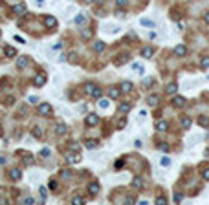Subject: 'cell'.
<instances>
[{"instance_id": "obj_1", "label": "cell", "mask_w": 209, "mask_h": 205, "mask_svg": "<svg viewBox=\"0 0 209 205\" xmlns=\"http://www.w3.org/2000/svg\"><path fill=\"white\" fill-rule=\"evenodd\" d=\"M51 112H53V108L48 104V103H42V104H39V114L40 115H44V117H50L51 115Z\"/></svg>"}, {"instance_id": "obj_2", "label": "cell", "mask_w": 209, "mask_h": 205, "mask_svg": "<svg viewBox=\"0 0 209 205\" xmlns=\"http://www.w3.org/2000/svg\"><path fill=\"white\" fill-rule=\"evenodd\" d=\"M97 121H99V117H97L95 114H88V115H86V119H84L86 126H94V125H97Z\"/></svg>"}, {"instance_id": "obj_3", "label": "cell", "mask_w": 209, "mask_h": 205, "mask_svg": "<svg viewBox=\"0 0 209 205\" xmlns=\"http://www.w3.org/2000/svg\"><path fill=\"white\" fill-rule=\"evenodd\" d=\"M33 84H35V86H42V84H46V75H44V73L35 75V79H33Z\"/></svg>"}, {"instance_id": "obj_4", "label": "cell", "mask_w": 209, "mask_h": 205, "mask_svg": "<svg viewBox=\"0 0 209 205\" xmlns=\"http://www.w3.org/2000/svg\"><path fill=\"white\" fill-rule=\"evenodd\" d=\"M44 24H46V28H55L57 26V18L55 17H44Z\"/></svg>"}, {"instance_id": "obj_5", "label": "cell", "mask_w": 209, "mask_h": 205, "mask_svg": "<svg viewBox=\"0 0 209 205\" xmlns=\"http://www.w3.org/2000/svg\"><path fill=\"white\" fill-rule=\"evenodd\" d=\"M185 53H187V48H185L183 44H180V46L174 48V55H176V57H183Z\"/></svg>"}, {"instance_id": "obj_6", "label": "cell", "mask_w": 209, "mask_h": 205, "mask_svg": "<svg viewBox=\"0 0 209 205\" xmlns=\"http://www.w3.org/2000/svg\"><path fill=\"white\" fill-rule=\"evenodd\" d=\"M172 104L176 106V108H180V106H183V104H185V99H183V97H180V95H176L174 99H172Z\"/></svg>"}, {"instance_id": "obj_7", "label": "cell", "mask_w": 209, "mask_h": 205, "mask_svg": "<svg viewBox=\"0 0 209 205\" xmlns=\"http://www.w3.org/2000/svg\"><path fill=\"white\" fill-rule=\"evenodd\" d=\"M198 125L204 126V128H207L209 126V117L207 115H200V117H198Z\"/></svg>"}, {"instance_id": "obj_8", "label": "cell", "mask_w": 209, "mask_h": 205, "mask_svg": "<svg viewBox=\"0 0 209 205\" xmlns=\"http://www.w3.org/2000/svg\"><path fill=\"white\" fill-rule=\"evenodd\" d=\"M88 192H90L92 194V196H94V194H97L99 192V183H90V185H88Z\"/></svg>"}, {"instance_id": "obj_9", "label": "cell", "mask_w": 209, "mask_h": 205, "mask_svg": "<svg viewBox=\"0 0 209 205\" xmlns=\"http://www.w3.org/2000/svg\"><path fill=\"white\" fill-rule=\"evenodd\" d=\"M24 11H26V6H24V4H17V6H13V13L22 15Z\"/></svg>"}, {"instance_id": "obj_10", "label": "cell", "mask_w": 209, "mask_h": 205, "mask_svg": "<svg viewBox=\"0 0 209 205\" xmlns=\"http://www.w3.org/2000/svg\"><path fill=\"white\" fill-rule=\"evenodd\" d=\"M119 93H121V90H119V88H110V90H108L110 99H117V97H119Z\"/></svg>"}, {"instance_id": "obj_11", "label": "cell", "mask_w": 209, "mask_h": 205, "mask_svg": "<svg viewBox=\"0 0 209 205\" xmlns=\"http://www.w3.org/2000/svg\"><path fill=\"white\" fill-rule=\"evenodd\" d=\"M141 55L147 57V59H150V57L154 55V50H152V48H143V50H141Z\"/></svg>"}, {"instance_id": "obj_12", "label": "cell", "mask_w": 209, "mask_h": 205, "mask_svg": "<svg viewBox=\"0 0 209 205\" xmlns=\"http://www.w3.org/2000/svg\"><path fill=\"white\" fill-rule=\"evenodd\" d=\"M9 176H11V179H15V181H17V179H20V176H22V172H20L18 169H13V170H11V172H9Z\"/></svg>"}, {"instance_id": "obj_13", "label": "cell", "mask_w": 209, "mask_h": 205, "mask_svg": "<svg viewBox=\"0 0 209 205\" xmlns=\"http://www.w3.org/2000/svg\"><path fill=\"white\" fill-rule=\"evenodd\" d=\"M167 128H169V125L165 123V121H160V123L156 125V130H158V132H167Z\"/></svg>"}, {"instance_id": "obj_14", "label": "cell", "mask_w": 209, "mask_h": 205, "mask_svg": "<svg viewBox=\"0 0 209 205\" xmlns=\"http://www.w3.org/2000/svg\"><path fill=\"white\" fill-rule=\"evenodd\" d=\"M132 185H134L136 189H143V185H145V183H143V179H141L139 176H136V178H134V181H132Z\"/></svg>"}, {"instance_id": "obj_15", "label": "cell", "mask_w": 209, "mask_h": 205, "mask_svg": "<svg viewBox=\"0 0 209 205\" xmlns=\"http://www.w3.org/2000/svg\"><path fill=\"white\" fill-rule=\"evenodd\" d=\"M4 53H6L7 57H15V55H17L15 48H11V46H6V48H4Z\"/></svg>"}, {"instance_id": "obj_16", "label": "cell", "mask_w": 209, "mask_h": 205, "mask_svg": "<svg viewBox=\"0 0 209 205\" xmlns=\"http://www.w3.org/2000/svg\"><path fill=\"white\" fill-rule=\"evenodd\" d=\"M130 108H132V104H128V103H123V104H119V112H121V114H125V112H130Z\"/></svg>"}, {"instance_id": "obj_17", "label": "cell", "mask_w": 209, "mask_h": 205, "mask_svg": "<svg viewBox=\"0 0 209 205\" xmlns=\"http://www.w3.org/2000/svg\"><path fill=\"white\" fill-rule=\"evenodd\" d=\"M139 24L141 26H147V28H154V22H152V20H149V18H141Z\"/></svg>"}, {"instance_id": "obj_18", "label": "cell", "mask_w": 209, "mask_h": 205, "mask_svg": "<svg viewBox=\"0 0 209 205\" xmlns=\"http://www.w3.org/2000/svg\"><path fill=\"white\" fill-rule=\"evenodd\" d=\"M132 90V82H123V84H121V92H130Z\"/></svg>"}, {"instance_id": "obj_19", "label": "cell", "mask_w": 209, "mask_h": 205, "mask_svg": "<svg viewBox=\"0 0 209 205\" xmlns=\"http://www.w3.org/2000/svg\"><path fill=\"white\" fill-rule=\"evenodd\" d=\"M84 145H86L88 148H95V147H97L99 143L95 141V139H86V143H84Z\"/></svg>"}, {"instance_id": "obj_20", "label": "cell", "mask_w": 209, "mask_h": 205, "mask_svg": "<svg viewBox=\"0 0 209 205\" xmlns=\"http://www.w3.org/2000/svg\"><path fill=\"white\" fill-rule=\"evenodd\" d=\"M165 92H167L169 95H171V93H176V84H174V82H171L167 88H165Z\"/></svg>"}, {"instance_id": "obj_21", "label": "cell", "mask_w": 209, "mask_h": 205, "mask_svg": "<svg viewBox=\"0 0 209 205\" xmlns=\"http://www.w3.org/2000/svg\"><path fill=\"white\" fill-rule=\"evenodd\" d=\"M158 101H160V97H158V95H150V97H149V104H152V106H156V104H158Z\"/></svg>"}, {"instance_id": "obj_22", "label": "cell", "mask_w": 209, "mask_h": 205, "mask_svg": "<svg viewBox=\"0 0 209 205\" xmlns=\"http://www.w3.org/2000/svg\"><path fill=\"white\" fill-rule=\"evenodd\" d=\"M26 64H28V59H26V57H20V59L17 61V66H18V68H24Z\"/></svg>"}, {"instance_id": "obj_23", "label": "cell", "mask_w": 209, "mask_h": 205, "mask_svg": "<svg viewBox=\"0 0 209 205\" xmlns=\"http://www.w3.org/2000/svg\"><path fill=\"white\" fill-rule=\"evenodd\" d=\"M92 95L95 97V99H99V97L103 95V90H101V88H94V90H92Z\"/></svg>"}, {"instance_id": "obj_24", "label": "cell", "mask_w": 209, "mask_h": 205, "mask_svg": "<svg viewBox=\"0 0 209 205\" xmlns=\"http://www.w3.org/2000/svg\"><path fill=\"white\" fill-rule=\"evenodd\" d=\"M72 203H73V205H83V203H84V200H83L81 196H73V200H72Z\"/></svg>"}, {"instance_id": "obj_25", "label": "cell", "mask_w": 209, "mask_h": 205, "mask_svg": "<svg viewBox=\"0 0 209 205\" xmlns=\"http://www.w3.org/2000/svg\"><path fill=\"white\" fill-rule=\"evenodd\" d=\"M68 161L70 163H77V161H79V156L77 154H68Z\"/></svg>"}, {"instance_id": "obj_26", "label": "cell", "mask_w": 209, "mask_h": 205, "mask_svg": "<svg viewBox=\"0 0 209 205\" xmlns=\"http://www.w3.org/2000/svg\"><path fill=\"white\" fill-rule=\"evenodd\" d=\"M94 88H95V86H94L92 82H86V84H84V92H86V93H92Z\"/></svg>"}, {"instance_id": "obj_27", "label": "cell", "mask_w": 209, "mask_h": 205, "mask_svg": "<svg viewBox=\"0 0 209 205\" xmlns=\"http://www.w3.org/2000/svg\"><path fill=\"white\" fill-rule=\"evenodd\" d=\"M94 50H95V51H103V50H105V44H103V42H95V44H94Z\"/></svg>"}, {"instance_id": "obj_28", "label": "cell", "mask_w": 209, "mask_h": 205, "mask_svg": "<svg viewBox=\"0 0 209 205\" xmlns=\"http://www.w3.org/2000/svg\"><path fill=\"white\" fill-rule=\"evenodd\" d=\"M182 126L183 128H189L191 126V119H189V117H183V119H182Z\"/></svg>"}, {"instance_id": "obj_29", "label": "cell", "mask_w": 209, "mask_h": 205, "mask_svg": "<svg viewBox=\"0 0 209 205\" xmlns=\"http://www.w3.org/2000/svg\"><path fill=\"white\" fill-rule=\"evenodd\" d=\"M200 66H202V68H209V57H204V59L200 61Z\"/></svg>"}, {"instance_id": "obj_30", "label": "cell", "mask_w": 209, "mask_h": 205, "mask_svg": "<svg viewBox=\"0 0 209 205\" xmlns=\"http://www.w3.org/2000/svg\"><path fill=\"white\" fill-rule=\"evenodd\" d=\"M125 125H127V117H121V119H119V123H117V128L121 130V128H125Z\"/></svg>"}, {"instance_id": "obj_31", "label": "cell", "mask_w": 209, "mask_h": 205, "mask_svg": "<svg viewBox=\"0 0 209 205\" xmlns=\"http://www.w3.org/2000/svg\"><path fill=\"white\" fill-rule=\"evenodd\" d=\"M33 136H35V137H42V130H40L39 126H35V128H33Z\"/></svg>"}, {"instance_id": "obj_32", "label": "cell", "mask_w": 209, "mask_h": 205, "mask_svg": "<svg viewBox=\"0 0 209 205\" xmlns=\"http://www.w3.org/2000/svg\"><path fill=\"white\" fill-rule=\"evenodd\" d=\"M64 132H66V126H64L62 123H59V125H57V134H64Z\"/></svg>"}, {"instance_id": "obj_33", "label": "cell", "mask_w": 209, "mask_h": 205, "mask_svg": "<svg viewBox=\"0 0 209 205\" xmlns=\"http://www.w3.org/2000/svg\"><path fill=\"white\" fill-rule=\"evenodd\" d=\"M156 203L158 205H165V203H167V200H165V196H158L156 198Z\"/></svg>"}, {"instance_id": "obj_34", "label": "cell", "mask_w": 209, "mask_h": 205, "mask_svg": "<svg viewBox=\"0 0 209 205\" xmlns=\"http://www.w3.org/2000/svg\"><path fill=\"white\" fill-rule=\"evenodd\" d=\"M83 37H84V39H90V37H92V29H84V31H83Z\"/></svg>"}, {"instance_id": "obj_35", "label": "cell", "mask_w": 209, "mask_h": 205, "mask_svg": "<svg viewBox=\"0 0 209 205\" xmlns=\"http://www.w3.org/2000/svg\"><path fill=\"white\" fill-rule=\"evenodd\" d=\"M161 165H163V167H169V165H171V159H169V158H161Z\"/></svg>"}, {"instance_id": "obj_36", "label": "cell", "mask_w": 209, "mask_h": 205, "mask_svg": "<svg viewBox=\"0 0 209 205\" xmlns=\"http://www.w3.org/2000/svg\"><path fill=\"white\" fill-rule=\"evenodd\" d=\"M154 82V79H147L145 82H143V88H150V84Z\"/></svg>"}, {"instance_id": "obj_37", "label": "cell", "mask_w": 209, "mask_h": 205, "mask_svg": "<svg viewBox=\"0 0 209 205\" xmlns=\"http://www.w3.org/2000/svg\"><path fill=\"white\" fill-rule=\"evenodd\" d=\"M99 106H101V108H108V101L106 99H101V101H99Z\"/></svg>"}, {"instance_id": "obj_38", "label": "cell", "mask_w": 209, "mask_h": 205, "mask_svg": "<svg viewBox=\"0 0 209 205\" xmlns=\"http://www.w3.org/2000/svg\"><path fill=\"white\" fill-rule=\"evenodd\" d=\"M75 22H77V24H83V22H84V17H83V15H77V17H75Z\"/></svg>"}, {"instance_id": "obj_39", "label": "cell", "mask_w": 209, "mask_h": 205, "mask_svg": "<svg viewBox=\"0 0 209 205\" xmlns=\"http://www.w3.org/2000/svg\"><path fill=\"white\" fill-rule=\"evenodd\" d=\"M202 178H204L205 181H209V169H205V170L202 172Z\"/></svg>"}, {"instance_id": "obj_40", "label": "cell", "mask_w": 209, "mask_h": 205, "mask_svg": "<svg viewBox=\"0 0 209 205\" xmlns=\"http://www.w3.org/2000/svg\"><path fill=\"white\" fill-rule=\"evenodd\" d=\"M50 189H51V190L57 189V181H53V179H51V181H50Z\"/></svg>"}, {"instance_id": "obj_41", "label": "cell", "mask_w": 209, "mask_h": 205, "mask_svg": "<svg viewBox=\"0 0 209 205\" xmlns=\"http://www.w3.org/2000/svg\"><path fill=\"white\" fill-rule=\"evenodd\" d=\"M4 103H6V104L9 106V104H13V103H15V99H13V97H7V99H6Z\"/></svg>"}, {"instance_id": "obj_42", "label": "cell", "mask_w": 209, "mask_h": 205, "mask_svg": "<svg viewBox=\"0 0 209 205\" xmlns=\"http://www.w3.org/2000/svg\"><path fill=\"white\" fill-rule=\"evenodd\" d=\"M116 4H117L119 7H123V6L127 4V0H116Z\"/></svg>"}, {"instance_id": "obj_43", "label": "cell", "mask_w": 209, "mask_h": 205, "mask_svg": "<svg viewBox=\"0 0 209 205\" xmlns=\"http://www.w3.org/2000/svg\"><path fill=\"white\" fill-rule=\"evenodd\" d=\"M125 201H127V203H134V201H136V198H134V196H127V200H125Z\"/></svg>"}, {"instance_id": "obj_44", "label": "cell", "mask_w": 209, "mask_h": 205, "mask_svg": "<svg viewBox=\"0 0 209 205\" xmlns=\"http://www.w3.org/2000/svg\"><path fill=\"white\" fill-rule=\"evenodd\" d=\"M160 148H161V150H165V152H167V150H169V147H167V143H160Z\"/></svg>"}, {"instance_id": "obj_45", "label": "cell", "mask_w": 209, "mask_h": 205, "mask_svg": "<svg viewBox=\"0 0 209 205\" xmlns=\"http://www.w3.org/2000/svg\"><path fill=\"white\" fill-rule=\"evenodd\" d=\"M29 103H31V104H37L39 99H37V97H29Z\"/></svg>"}, {"instance_id": "obj_46", "label": "cell", "mask_w": 209, "mask_h": 205, "mask_svg": "<svg viewBox=\"0 0 209 205\" xmlns=\"http://www.w3.org/2000/svg\"><path fill=\"white\" fill-rule=\"evenodd\" d=\"M121 165H123V161L117 159V161H116V169H121Z\"/></svg>"}, {"instance_id": "obj_47", "label": "cell", "mask_w": 209, "mask_h": 205, "mask_svg": "<svg viewBox=\"0 0 209 205\" xmlns=\"http://www.w3.org/2000/svg\"><path fill=\"white\" fill-rule=\"evenodd\" d=\"M204 20H205V24H209V11L204 15Z\"/></svg>"}, {"instance_id": "obj_48", "label": "cell", "mask_w": 209, "mask_h": 205, "mask_svg": "<svg viewBox=\"0 0 209 205\" xmlns=\"http://www.w3.org/2000/svg\"><path fill=\"white\" fill-rule=\"evenodd\" d=\"M24 203H26V205H31V203H33V200H31V198H26V200H24Z\"/></svg>"}, {"instance_id": "obj_49", "label": "cell", "mask_w": 209, "mask_h": 205, "mask_svg": "<svg viewBox=\"0 0 209 205\" xmlns=\"http://www.w3.org/2000/svg\"><path fill=\"white\" fill-rule=\"evenodd\" d=\"M37 4H39V6H42V4H44V0H37Z\"/></svg>"}, {"instance_id": "obj_50", "label": "cell", "mask_w": 209, "mask_h": 205, "mask_svg": "<svg viewBox=\"0 0 209 205\" xmlns=\"http://www.w3.org/2000/svg\"><path fill=\"white\" fill-rule=\"evenodd\" d=\"M84 2H86V4H90V2H94V0H84Z\"/></svg>"}, {"instance_id": "obj_51", "label": "cell", "mask_w": 209, "mask_h": 205, "mask_svg": "<svg viewBox=\"0 0 209 205\" xmlns=\"http://www.w3.org/2000/svg\"><path fill=\"white\" fill-rule=\"evenodd\" d=\"M0 134H2V125H0Z\"/></svg>"}]
</instances>
